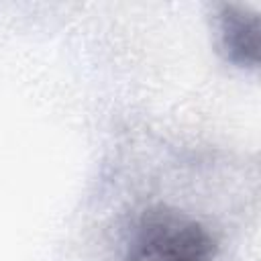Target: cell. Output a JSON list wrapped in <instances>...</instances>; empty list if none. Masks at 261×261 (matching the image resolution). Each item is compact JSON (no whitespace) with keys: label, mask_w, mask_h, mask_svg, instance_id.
Masks as SVG:
<instances>
[{"label":"cell","mask_w":261,"mask_h":261,"mask_svg":"<svg viewBox=\"0 0 261 261\" xmlns=\"http://www.w3.org/2000/svg\"><path fill=\"white\" fill-rule=\"evenodd\" d=\"M216 239L198 220L157 208L145 212L124 261H214Z\"/></svg>","instance_id":"cell-1"},{"label":"cell","mask_w":261,"mask_h":261,"mask_svg":"<svg viewBox=\"0 0 261 261\" xmlns=\"http://www.w3.org/2000/svg\"><path fill=\"white\" fill-rule=\"evenodd\" d=\"M220 41L226 57L241 67L259 63V16L257 12L224 4L220 8Z\"/></svg>","instance_id":"cell-2"}]
</instances>
